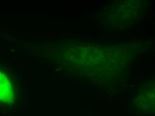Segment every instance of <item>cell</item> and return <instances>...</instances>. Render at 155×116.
I'll return each instance as SVG.
<instances>
[{
    "label": "cell",
    "instance_id": "obj_1",
    "mask_svg": "<svg viewBox=\"0 0 155 116\" xmlns=\"http://www.w3.org/2000/svg\"><path fill=\"white\" fill-rule=\"evenodd\" d=\"M11 92L9 81L3 74H0V100L5 101L10 98Z\"/></svg>",
    "mask_w": 155,
    "mask_h": 116
}]
</instances>
